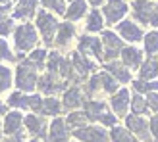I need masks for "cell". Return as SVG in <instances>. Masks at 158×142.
Wrapping results in <instances>:
<instances>
[{
  "label": "cell",
  "mask_w": 158,
  "mask_h": 142,
  "mask_svg": "<svg viewBox=\"0 0 158 142\" xmlns=\"http://www.w3.org/2000/svg\"><path fill=\"white\" fill-rule=\"evenodd\" d=\"M12 46L15 54H29L33 48L41 46V38H39V33L33 25V21H19L15 25L14 33H12Z\"/></svg>",
  "instance_id": "1"
},
{
  "label": "cell",
  "mask_w": 158,
  "mask_h": 142,
  "mask_svg": "<svg viewBox=\"0 0 158 142\" xmlns=\"http://www.w3.org/2000/svg\"><path fill=\"white\" fill-rule=\"evenodd\" d=\"M33 25L39 33V38H41V42L44 48H52L54 44V35H56L58 31V25H60V19L58 15H54L52 12L48 10H43V8H39L37 15L33 18Z\"/></svg>",
  "instance_id": "2"
},
{
  "label": "cell",
  "mask_w": 158,
  "mask_h": 142,
  "mask_svg": "<svg viewBox=\"0 0 158 142\" xmlns=\"http://www.w3.org/2000/svg\"><path fill=\"white\" fill-rule=\"evenodd\" d=\"M83 112H85L87 119L91 123H98V125H102V127H106V129L114 127V125H118V121H120L112 113V109H110V106L104 100L87 98L85 104H83Z\"/></svg>",
  "instance_id": "3"
},
{
  "label": "cell",
  "mask_w": 158,
  "mask_h": 142,
  "mask_svg": "<svg viewBox=\"0 0 158 142\" xmlns=\"http://www.w3.org/2000/svg\"><path fill=\"white\" fill-rule=\"evenodd\" d=\"M2 132L4 142H25L29 136L23 129V112L8 109L2 115Z\"/></svg>",
  "instance_id": "4"
},
{
  "label": "cell",
  "mask_w": 158,
  "mask_h": 142,
  "mask_svg": "<svg viewBox=\"0 0 158 142\" xmlns=\"http://www.w3.org/2000/svg\"><path fill=\"white\" fill-rule=\"evenodd\" d=\"M39 75H41V71L35 69L31 64H27L25 60L18 61L15 67H14V89L21 90V92H27V94L35 92Z\"/></svg>",
  "instance_id": "5"
},
{
  "label": "cell",
  "mask_w": 158,
  "mask_h": 142,
  "mask_svg": "<svg viewBox=\"0 0 158 142\" xmlns=\"http://www.w3.org/2000/svg\"><path fill=\"white\" fill-rule=\"evenodd\" d=\"M68 86L69 85L58 73L43 71V73L39 75V81H37V92L43 94V96H58V94L64 92Z\"/></svg>",
  "instance_id": "6"
},
{
  "label": "cell",
  "mask_w": 158,
  "mask_h": 142,
  "mask_svg": "<svg viewBox=\"0 0 158 142\" xmlns=\"http://www.w3.org/2000/svg\"><path fill=\"white\" fill-rule=\"evenodd\" d=\"M75 50L83 56L94 60L97 64H104V54H102V42H100V37L97 35H89L85 33L77 38V44H75Z\"/></svg>",
  "instance_id": "7"
},
{
  "label": "cell",
  "mask_w": 158,
  "mask_h": 142,
  "mask_svg": "<svg viewBox=\"0 0 158 142\" xmlns=\"http://www.w3.org/2000/svg\"><path fill=\"white\" fill-rule=\"evenodd\" d=\"M72 138L79 142H110V135L106 127H102L98 123H87L83 127L72 131Z\"/></svg>",
  "instance_id": "8"
},
{
  "label": "cell",
  "mask_w": 158,
  "mask_h": 142,
  "mask_svg": "<svg viewBox=\"0 0 158 142\" xmlns=\"http://www.w3.org/2000/svg\"><path fill=\"white\" fill-rule=\"evenodd\" d=\"M100 42H102V54H104V61H110V60H118L120 58V52L125 46V42L118 37L116 31L112 29H104L100 31Z\"/></svg>",
  "instance_id": "9"
},
{
  "label": "cell",
  "mask_w": 158,
  "mask_h": 142,
  "mask_svg": "<svg viewBox=\"0 0 158 142\" xmlns=\"http://www.w3.org/2000/svg\"><path fill=\"white\" fill-rule=\"evenodd\" d=\"M100 12L104 15L106 25H116L129 14V4L127 0H104Z\"/></svg>",
  "instance_id": "10"
},
{
  "label": "cell",
  "mask_w": 158,
  "mask_h": 142,
  "mask_svg": "<svg viewBox=\"0 0 158 142\" xmlns=\"http://www.w3.org/2000/svg\"><path fill=\"white\" fill-rule=\"evenodd\" d=\"M75 38H77V27L72 21L64 19V21H60L58 31H56V35H54L52 48L58 50V52H66V50H69V46H72V42Z\"/></svg>",
  "instance_id": "11"
},
{
  "label": "cell",
  "mask_w": 158,
  "mask_h": 142,
  "mask_svg": "<svg viewBox=\"0 0 158 142\" xmlns=\"http://www.w3.org/2000/svg\"><path fill=\"white\" fill-rule=\"evenodd\" d=\"M125 123H123V127L127 129L133 136H135L137 140L141 142H151L152 136H151V131H148V121L145 119V117H141V115H133V113H127L123 117Z\"/></svg>",
  "instance_id": "12"
},
{
  "label": "cell",
  "mask_w": 158,
  "mask_h": 142,
  "mask_svg": "<svg viewBox=\"0 0 158 142\" xmlns=\"http://www.w3.org/2000/svg\"><path fill=\"white\" fill-rule=\"evenodd\" d=\"M46 127H48V121L46 117L41 113H33L27 112L23 113V129H25L27 136H37V138H44L46 136Z\"/></svg>",
  "instance_id": "13"
},
{
  "label": "cell",
  "mask_w": 158,
  "mask_h": 142,
  "mask_svg": "<svg viewBox=\"0 0 158 142\" xmlns=\"http://www.w3.org/2000/svg\"><path fill=\"white\" fill-rule=\"evenodd\" d=\"M69 61H72V67H73V73H75V79L77 83L83 81L85 77L93 75L94 71H97V61L83 56V54H79L77 50L72 52V56H69Z\"/></svg>",
  "instance_id": "14"
},
{
  "label": "cell",
  "mask_w": 158,
  "mask_h": 142,
  "mask_svg": "<svg viewBox=\"0 0 158 142\" xmlns=\"http://www.w3.org/2000/svg\"><path fill=\"white\" fill-rule=\"evenodd\" d=\"M114 27H116L118 37H120L123 42H129V44H137V42L143 41V37H145L143 29L131 19H122L120 23H116Z\"/></svg>",
  "instance_id": "15"
},
{
  "label": "cell",
  "mask_w": 158,
  "mask_h": 142,
  "mask_svg": "<svg viewBox=\"0 0 158 142\" xmlns=\"http://www.w3.org/2000/svg\"><path fill=\"white\" fill-rule=\"evenodd\" d=\"M72 140V129L66 125L62 117H52V121L46 127L44 142H69Z\"/></svg>",
  "instance_id": "16"
},
{
  "label": "cell",
  "mask_w": 158,
  "mask_h": 142,
  "mask_svg": "<svg viewBox=\"0 0 158 142\" xmlns=\"http://www.w3.org/2000/svg\"><path fill=\"white\" fill-rule=\"evenodd\" d=\"M62 108L66 109V112H73V109H81L83 104H85V92H83V86L79 85H69L68 89L62 92Z\"/></svg>",
  "instance_id": "17"
},
{
  "label": "cell",
  "mask_w": 158,
  "mask_h": 142,
  "mask_svg": "<svg viewBox=\"0 0 158 142\" xmlns=\"http://www.w3.org/2000/svg\"><path fill=\"white\" fill-rule=\"evenodd\" d=\"M39 0H15L12 8V18L15 21H33V18L39 12Z\"/></svg>",
  "instance_id": "18"
},
{
  "label": "cell",
  "mask_w": 158,
  "mask_h": 142,
  "mask_svg": "<svg viewBox=\"0 0 158 142\" xmlns=\"http://www.w3.org/2000/svg\"><path fill=\"white\" fill-rule=\"evenodd\" d=\"M129 100H131V94H129V89L127 86H122L118 89L114 94H110V109L112 113L120 119V117H125L129 112Z\"/></svg>",
  "instance_id": "19"
},
{
  "label": "cell",
  "mask_w": 158,
  "mask_h": 142,
  "mask_svg": "<svg viewBox=\"0 0 158 142\" xmlns=\"http://www.w3.org/2000/svg\"><path fill=\"white\" fill-rule=\"evenodd\" d=\"M129 10H131V15L135 19V23L151 25V18H152V10H154L152 0H133Z\"/></svg>",
  "instance_id": "20"
},
{
  "label": "cell",
  "mask_w": 158,
  "mask_h": 142,
  "mask_svg": "<svg viewBox=\"0 0 158 142\" xmlns=\"http://www.w3.org/2000/svg\"><path fill=\"white\" fill-rule=\"evenodd\" d=\"M120 61L127 67L129 71H135L139 69V65L143 64V50L137 48L135 44H127L123 46L122 52H120Z\"/></svg>",
  "instance_id": "21"
},
{
  "label": "cell",
  "mask_w": 158,
  "mask_h": 142,
  "mask_svg": "<svg viewBox=\"0 0 158 142\" xmlns=\"http://www.w3.org/2000/svg\"><path fill=\"white\" fill-rule=\"evenodd\" d=\"M104 71H108L110 75H112L114 79L120 85H127L131 83L133 79H131V71L125 67L120 60H110V61H104Z\"/></svg>",
  "instance_id": "22"
},
{
  "label": "cell",
  "mask_w": 158,
  "mask_h": 142,
  "mask_svg": "<svg viewBox=\"0 0 158 142\" xmlns=\"http://www.w3.org/2000/svg\"><path fill=\"white\" fill-rule=\"evenodd\" d=\"M4 102H6V106L10 109H18V112H23V113L29 112V94L27 92L12 89L4 96Z\"/></svg>",
  "instance_id": "23"
},
{
  "label": "cell",
  "mask_w": 158,
  "mask_h": 142,
  "mask_svg": "<svg viewBox=\"0 0 158 142\" xmlns=\"http://www.w3.org/2000/svg\"><path fill=\"white\" fill-rule=\"evenodd\" d=\"M104 15H102V12L98 10V8H93V10L87 12L85 15V31L89 35H98L100 31H104Z\"/></svg>",
  "instance_id": "24"
},
{
  "label": "cell",
  "mask_w": 158,
  "mask_h": 142,
  "mask_svg": "<svg viewBox=\"0 0 158 142\" xmlns=\"http://www.w3.org/2000/svg\"><path fill=\"white\" fill-rule=\"evenodd\" d=\"M87 12H89V4H87V0H69V4L66 6V12H64V19L66 21H79L83 19Z\"/></svg>",
  "instance_id": "25"
},
{
  "label": "cell",
  "mask_w": 158,
  "mask_h": 142,
  "mask_svg": "<svg viewBox=\"0 0 158 142\" xmlns=\"http://www.w3.org/2000/svg\"><path fill=\"white\" fill-rule=\"evenodd\" d=\"M46 56H48V48H44V46H37V48H33L29 54H25V58H23V60L43 73L44 65H46Z\"/></svg>",
  "instance_id": "26"
},
{
  "label": "cell",
  "mask_w": 158,
  "mask_h": 142,
  "mask_svg": "<svg viewBox=\"0 0 158 142\" xmlns=\"http://www.w3.org/2000/svg\"><path fill=\"white\" fill-rule=\"evenodd\" d=\"M64 112L62 100L58 96H43V106H41V115L44 117H60Z\"/></svg>",
  "instance_id": "27"
},
{
  "label": "cell",
  "mask_w": 158,
  "mask_h": 142,
  "mask_svg": "<svg viewBox=\"0 0 158 142\" xmlns=\"http://www.w3.org/2000/svg\"><path fill=\"white\" fill-rule=\"evenodd\" d=\"M14 89V69L0 61V96H6L8 92Z\"/></svg>",
  "instance_id": "28"
},
{
  "label": "cell",
  "mask_w": 158,
  "mask_h": 142,
  "mask_svg": "<svg viewBox=\"0 0 158 142\" xmlns=\"http://www.w3.org/2000/svg\"><path fill=\"white\" fill-rule=\"evenodd\" d=\"M156 77H158V60L148 56L143 64L139 65V79H143V81H152Z\"/></svg>",
  "instance_id": "29"
},
{
  "label": "cell",
  "mask_w": 158,
  "mask_h": 142,
  "mask_svg": "<svg viewBox=\"0 0 158 142\" xmlns=\"http://www.w3.org/2000/svg\"><path fill=\"white\" fill-rule=\"evenodd\" d=\"M108 135H110V142H141V140H137L133 136L123 125H114V127H110Z\"/></svg>",
  "instance_id": "30"
},
{
  "label": "cell",
  "mask_w": 158,
  "mask_h": 142,
  "mask_svg": "<svg viewBox=\"0 0 158 142\" xmlns=\"http://www.w3.org/2000/svg\"><path fill=\"white\" fill-rule=\"evenodd\" d=\"M0 61L2 64H18V54L14 52V46L10 42V38L0 37Z\"/></svg>",
  "instance_id": "31"
},
{
  "label": "cell",
  "mask_w": 158,
  "mask_h": 142,
  "mask_svg": "<svg viewBox=\"0 0 158 142\" xmlns=\"http://www.w3.org/2000/svg\"><path fill=\"white\" fill-rule=\"evenodd\" d=\"M64 121H66V125L72 131H75V129H79V127H83V125L89 123V119H87V115H85L83 109H73V112H68V117H64Z\"/></svg>",
  "instance_id": "32"
},
{
  "label": "cell",
  "mask_w": 158,
  "mask_h": 142,
  "mask_svg": "<svg viewBox=\"0 0 158 142\" xmlns=\"http://www.w3.org/2000/svg\"><path fill=\"white\" fill-rule=\"evenodd\" d=\"M39 6L43 10H48L54 15H62L64 18V12H66V0H39Z\"/></svg>",
  "instance_id": "33"
},
{
  "label": "cell",
  "mask_w": 158,
  "mask_h": 142,
  "mask_svg": "<svg viewBox=\"0 0 158 142\" xmlns=\"http://www.w3.org/2000/svg\"><path fill=\"white\" fill-rule=\"evenodd\" d=\"M129 109H131L133 115H143V113H147L148 106H147V100H145L143 94H139V92L133 94L131 100H129Z\"/></svg>",
  "instance_id": "34"
},
{
  "label": "cell",
  "mask_w": 158,
  "mask_h": 142,
  "mask_svg": "<svg viewBox=\"0 0 158 142\" xmlns=\"http://www.w3.org/2000/svg\"><path fill=\"white\" fill-rule=\"evenodd\" d=\"M143 48L148 56L158 52V31H148V33L143 37Z\"/></svg>",
  "instance_id": "35"
},
{
  "label": "cell",
  "mask_w": 158,
  "mask_h": 142,
  "mask_svg": "<svg viewBox=\"0 0 158 142\" xmlns=\"http://www.w3.org/2000/svg\"><path fill=\"white\" fill-rule=\"evenodd\" d=\"M131 86H133V90L139 92V94H147V92H156L158 90V83L143 81V79H135V81H131Z\"/></svg>",
  "instance_id": "36"
},
{
  "label": "cell",
  "mask_w": 158,
  "mask_h": 142,
  "mask_svg": "<svg viewBox=\"0 0 158 142\" xmlns=\"http://www.w3.org/2000/svg\"><path fill=\"white\" fill-rule=\"evenodd\" d=\"M15 25H18V21H15L12 15H8V18H4L2 21H0V37L2 38H10Z\"/></svg>",
  "instance_id": "37"
},
{
  "label": "cell",
  "mask_w": 158,
  "mask_h": 142,
  "mask_svg": "<svg viewBox=\"0 0 158 142\" xmlns=\"http://www.w3.org/2000/svg\"><path fill=\"white\" fill-rule=\"evenodd\" d=\"M145 100H147V106L158 113V92H147Z\"/></svg>",
  "instance_id": "38"
},
{
  "label": "cell",
  "mask_w": 158,
  "mask_h": 142,
  "mask_svg": "<svg viewBox=\"0 0 158 142\" xmlns=\"http://www.w3.org/2000/svg\"><path fill=\"white\" fill-rule=\"evenodd\" d=\"M148 131H151V136L154 138V142H158V113L151 117V121H148Z\"/></svg>",
  "instance_id": "39"
},
{
  "label": "cell",
  "mask_w": 158,
  "mask_h": 142,
  "mask_svg": "<svg viewBox=\"0 0 158 142\" xmlns=\"http://www.w3.org/2000/svg\"><path fill=\"white\" fill-rule=\"evenodd\" d=\"M12 8H14V4H8V2L6 4H0V21L12 14Z\"/></svg>",
  "instance_id": "40"
},
{
  "label": "cell",
  "mask_w": 158,
  "mask_h": 142,
  "mask_svg": "<svg viewBox=\"0 0 158 142\" xmlns=\"http://www.w3.org/2000/svg\"><path fill=\"white\" fill-rule=\"evenodd\" d=\"M151 27H158V4H154L152 18H151Z\"/></svg>",
  "instance_id": "41"
},
{
  "label": "cell",
  "mask_w": 158,
  "mask_h": 142,
  "mask_svg": "<svg viewBox=\"0 0 158 142\" xmlns=\"http://www.w3.org/2000/svg\"><path fill=\"white\" fill-rule=\"evenodd\" d=\"M8 109H10V108L6 106V102H4V98L0 96V117H2V115H4V113L8 112Z\"/></svg>",
  "instance_id": "42"
},
{
  "label": "cell",
  "mask_w": 158,
  "mask_h": 142,
  "mask_svg": "<svg viewBox=\"0 0 158 142\" xmlns=\"http://www.w3.org/2000/svg\"><path fill=\"white\" fill-rule=\"evenodd\" d=\"M87 4H89V6H93V8H98V6H102V4H104V0H87Z\"/></svg>",
  "instance_id": "43"
},
{
  "label": "cell",
  "mask_w": 158,
  "mask_h": 142,
  "mask_svg": "<svg viewBox=\"0 0 158 142\" xmlns=\"http://www.w3.org/2000/svg\"><path fill=\"white\" fill-rule=\"evenodd\" d=\"M25 142H44V138H37V136H31V138H27Z\"/></svg>",
  "instance_id": "44"
},
{
  "label": "cell",
  "mask_w": 158,
  "mask_h": 142,
  "mask_svg": "<svg viewBox=\"0 0 158 142\" xmlns=\"http://www.w3.org/2000/svg\"><path fill=\"white\" fill-rule=\"evenodd\" d=\"M0 142H4V132H2V117H0Z\"/></svg>",
  "instance_id": "45"
},
{
  "label": "cell",
  "mask_w": 158,
  "mask_h": 142,
  "mask_svg": "<svg viewBox=\"0 0 158 142\" xmlns=\"http://www.w3.org/2000/svg\"><path fill=\"white\" fill-rule=\"evenodd\" d=\"M69 142H79V140H75V138H72V140H69Z\"/></svg>",
  "instance_id": "46"
},
{
  "label": "cell",
  "mask_w": 158,
  "mask_h": 142,
  "mask_svg": "<svg viewBox=\"0 0 158 142\" xmlns=\"http://www.w3.org/2000/svg\"><path fill=\"white\" fill-rule=\"evenodd\" d=\"M66 2H68V0H66Z\"/></svg>",
  "instance_id": "47"
}]
</instances>
